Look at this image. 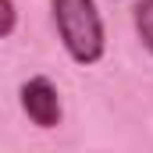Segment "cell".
Instances as JSON below:
<instances>
[{
    "label": "cell",
    "mask_w": 153,
    "mask_h": 153,
    "mask_svg": "<svg viewBox=\"0 0 153 153\" xmlns=\"http://www.w3.org/2000/svg\"><path fill=\"white\" fill-rule=\"evenodd\" d=\"M53 25L75 64H96L103 57V22L93 0H50Z\"/></svg>",
    "instance_id": "cell-1"
},
{
    "label": "cell",
    "mask_w": 153,
    "mask_h": 153,
    "mask_svg": "<svg viewBox=\"0 0 153 153\" xmlns=\"http://www.w3.org/2000/svg\"><path fill=\"white\" fill-rule=\"evenodd\" d=\"M22 107H25L29 121L39 128L61 125V96H57L50 78H29L22 85Z\"/></svg>",
    "instance_id": "cell-2"
},
{
    "label": "cell",
    "mask_w": 153,
    "mask_h": 153,
    "mask_svg": "<svg viewBox=\"0 0 153 153\" xmlns=\"http://www.w3.org/2000/svg\"><path fill=\"white\" fill-rule=\"evenodd\" d=\"M135 32L143 39V46L153 53V0H139L135 4Z\"/></svg>",
    "instance_id": "cell-3"
},
{
    "label": "cell",
    "mask_w": 153,
    "mask_h": 153,
    "mask_svg": "<svg viewBox=\"0 0 153 153\" xmlns=\"http://www.w3.org/2000/svg\"><path fill=\"white\" fill-rule=\"evenodd\" d=\"M14 32V0H4V36Z\"/></svg>",
    "instance_id": "cell-4"
}]
</instances>
